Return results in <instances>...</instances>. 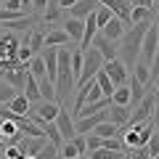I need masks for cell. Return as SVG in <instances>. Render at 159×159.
Wrapping results in <instances>:
<instances>
[{
	"instance_id": "cell-4",
	"label": "cell",
	"mask_w": 159,
	"mask_h": 159,
	"mask_svg": "<svg viewBox=\"0 0 159 159\" xmlns=\"http://www.w3.org/2000/svg\"><path fill=\"white\" fill-rule=\"evenodd\" d=\"M103 72L109 74V77H111V82L117 88H122L127 82V80H130V69L125 66V61H122V58H114V61H106L103 64Z\"/></svg>"
},
{
	"instance_id": "cell-45",
	"label": "cell",
	"mask_w": 159,
	"mask_h": 159,
	"mask_svg": "<svg viewBox=\"0 0 159 159\" xmlns=\"http://www.w3.org/2000/svg\"><path fill=\"white\" fill-rule=\"evenodd\" d=\"M125 159H133V154H130V151H125Z\"/></svg>"
},
{
	"instance_id": "cell-32",
	"label": "cell",
	"mask_w": 159,
	"mask_h": 159,
	"mask_svg": "<svg viewBox=\"0 0 159 159\" xmlns=\"http://www.w3.org/2000/svg\"><path fill=\"white\" fill-rule=\"evenodd\" d=\"M130 93H133V101H130V103H141L143 98H146V85H141V82L133 77V82H130Z\"/></svg>"
},
{
	"instance_id": "cell-12",
	"label": "cell",
	"mask_w": 159,
	"mask_h": 159,
	"mask_svg": "<svg viewBox=\"0 0 159 159\" xmlns=\"http://www.w3.org/2000/svg\"><path fill=\"white\" fill-rule=\"evenodd\" d=\"M125 32H127L125 21H122V19H117V16H114L111 21H109L106 27L101 29V34H103L106 40H111V43H117V40H122V37H125Z\"/></svg>"
},
{
	"instance_id": "cell-24",
	"label": "cell",
	"mask_w": 159,
	"mask_h": 159,
	"mask_svg": "<svg viewBox=\"0 0 159 159\" xmlns=\"http://www.w3.org/2000/svg\"><path fill=\"white\" fill-rule=\"evenodd\" d=\"M29 74L37 77V80L48 77V66H45V61H43V56H34L32 61H29Z\"/></svg>"
},
{
	"instance_id": "cell-3",
	"label": "cell",
	"mask_w": 159,
	"mask_h": 159,
	"mask_svg": "<svg viewBox=\"0 0 159 159\" xmlns=\"http://www.w3.org/2000/svg\"><path fill=\"white\" fill-rule=\"evenodd\" d=\"M103 56L98 53V48H88L85 51V66H82V77H80V82L85 85V82H93L96 80V74L103 69Z\"/></svg>"
},
{
	"instance_id": "cell-17",
	"label": "cell",
	"mask_w": 159,
	"mask_h": 159,
	"mask_svg": "<svg viewBox=\"0 0 159 159\" xmlns=\"http://www.w3.org/2000/svg\"><path fill=\"white\" fill-rule=\"evenodd\" d=\"M72 40H69V34L64 32V29H48V34H45V45H51V48H66Z\"/></svg>"
},
{
	"instance_id": "cell-47",
	"label": "cell",
	"mask_w": 159,
	"mask_h": 159,
	"mask_svg": "<svg viewBox=\"0 0 159 159\" xmlns=\"http://www.w3.org/2000/svg\"><path fill=\"white\" fill-rule=\"evenodd\" d=\"M24 159H37V157H24Z\"/></svg>"
},
{
	"instance_id": "cell-25",
	"label": "cell",
	"mask_w": 159,
	"mask_h": 159,
	"mask_svg": "<svg viewBox=\"0 0 159 159\" xmlns=\"http://www.w3.org/2000/svg\"><path fill=\"white\" fill-rule=\"evenodd\" d=\"M37 82H40V96H43V101H56V85H53L51 80L43 77V80H37Z\"/></svg>"
},
{
	"instance_id": "cell-44",
	"label": "cell",
	"mask_w": 159,
	"mask_h": 159,
	"mask_svg": "<svg viewBox=\"0 0 159 159\" xmlns=\"http://www.w3.org/2000/svg\"><path fill=\"white\" fill-rule=\"evenodd\" d=\"M3 34H6V24H0V37H3Z\"/></svg>"
},
{
	"instance_id": "cell-19",
	"label": "cell",
	"mask_w": 159,
	"mask_h": 159,
	"mask_svg": "<svg viewBox=\"0 0 159 159\" xmlns=\"http://www.w3.org/2000/svg\"><path fill=\"white\" fill-rule=\"evenodd\" d=\"M24 96L29 98V103H40V101H43V96H40V82H37V77H32V74L27 77V85H24Z\"/></svg>"
},
{
	"instance_id": "cell-5",
	"label": "cell",
	"mask_w": 159,
	"mask_h": 159,
	"mask_svg": "<svg viewBox=\"0 0 159 159\" xmlns=\"http://www.w3.org/2000/svg\"><path fill=\"white\" fill-rule=\"evenodd\" d=\"M157 51H159V29L154 27H148L146 29V37H143V48H141V56H143V61L151 66V61H154V56H157Z\"/></svg>"
},
{
	"instance_id": "cell-27",
	"label": "cell",
	"mask_w": 159,
	"mask_h": 159,
	"mask_svg": "<svg viewBox=\"0 0 159 159\" xmlns=\"http://www.w3.org/2000/svg\"><path fill=\"white\" fill-rule=\"evenodd\" d=\"M29 48H32L34 56H37L40 51H45V34L40 32V29H32V34H29Z\"/></svg>"
},
{
	"instance_id": "cell-46",
	"label": "cell",
	"mask_w": 159,
	"mask_h": 159,
	"mask_svg": "<svg viewBox=\"0 0 159 159\" xmlns=\"http://www.w3.org/2000/svg\"><path fill=\"white\" fill-rule=\"evenodd\" d=\"M3 6H6V0H0V8H3Z\"/></svg>"
},
{
	"instance_id": "cell-13",
	"label": "cell",
	"mask_w": 159,
	"mask_h": 159,
	"mask_svg": "<svg viewBox=\"0 0 159 159\" xmlns=\"http://www.w3.org/2000/svg\"><path fill=\"white\" fill-rule=\"evenodd\" d=\"M64 32L69 34L72 43H82V37H85V21H82V19H72V16H69L66 21H64Z\"/></svg>"
},
{
	"instance_id": "cell-20",
	"label": "cell",
	"mask_w": 159,
	"mask_h": 159,
	"mask_svg": "<svg viewBox=\"0 0 159 159\" xmlns=\"http://www.w3.org/2000/svg\"><path fill=\"white\" fill-rule=\"evenodd\" d=\"M96 82H98V88H101L103 98H111V96H114V90H117V85L111 82V77H109V74L103 72V69H101V72L96 74Z\"/></svg>"
},
{
	"instance_id": "cell-11",
	"label": "cell",
	"mask_w": 159,
	"mask_h": 159,
	"mask_svg": "<svg viewBox=\"0 0 159 159\" xmlns=\"http://www.w3.org/2000/svg\"><path fill=\"white\" fill-rule=\"evenodd\" d=\"M56 125H58V130H61V138H64V141H74V138H77V125H74V119L69 117V111H64V109H61Z\"/></svg>"
},
{
	"instance_id": "cell-28",
	"label": "cell",
	"mask_w": 159,
	"mask_h": 159,
	"mask_svg": "<svg viewBox=\"0 0 159 159\" xmlns=\"http://www.w3.org/2000/svg\"><path fill=\"white\" fill-rule=\"evenodd\" d=\"M143 21H151V8L133 6V11H130V24H143Z\"/></svg>"
},
{
	"instance_id": "cell-10",
	"label": "cell",
	"mask_w": 159,
	"mask_h": 159,
	"mask_svg": "<svg viewBox=\"0 0 159 159\" xmlns=\"http://www.w3.org/2000/svg\"><path fill=\"white\" fill-rule=\"evenodd\" d=\"M45 143H48V138H27V135H24L16 146H19V151H21L24 157H37Z\"/></svg>"
},
{
	"instance_id": "cell-21",
	"label": "cell",
	"mask_w": 159,
	"mask_h": 159,
	"mask_svg": "<svg viewBox=\"0 0 159 159\" xmlns=\"http://www.w3.org/2000/svg\"><path fill=\"white\" fill-rule=\"evenodd\" d=\"M82 66H85V51L74 48V51H72V74H74V82H80V77H82Z\"/></svg>"
},
{
	"instance_id": "cell-50",
	"label": "cell",
	"mask_w": 159,
	"mask_h": 159,
	"mask_svg": "<svg viewBox=\"0 0 159 159\" xmlns=\"http://www.w3.org/2000/svg\"><path fill=\"white\" fill-rule=\"evenodd\" d=\"M0 74H3V69H0Z\"/></svg>"
},
{
	"instance_id": "cell-34",
	"label": "cell",
	"mask_w": 159,
	"mask_h": 159,
	"mask_svg": "<svg viewBox=\"0 0 159 159\" xmlns=\"http://www.w3.org/2000/svg\"><path fill=\"white\" fill-rule=\"evenodd\" d=\"M72 157H80L77 146H74V141H64V146H61V159H72Z\"/></svg>"
},
{
	"instance_id": "cell-36",
	"label": "cell",
	"mask_w": 159,
	"mask_h": 159,
	"mask_svg": "<svg viewBox=\"0 0 159 159\" xmlns=\"http://www.w3.org/2000/svg\"><path fill=\"white\" fill-rule=\"evenodd\" d=\"M32 58H34V53H32V48H29V45H21V48H19V64H27V66H29Z\"/></svg>"
},
{
	"instance_id": "cell-1",
	"label": "cell",
	"mask_w": 159,
	"mask_h": 159,
	"mask_svg": "<svg viewBox=\"0 0 159 159\" xmlns=\"http://www.w3.org/2000/svg\"><path fill=\"white\" fill-rule=\"evenodd\" d=\"M154 21H143V24H133L130 32H125V37H122V61H125L127 69H135V58L141 56V48H143V37H146V29L151 27Z\"/></svg>"
},
{
	"instance_id": "cell-39",
	"label": "cell",
	"mask_w": 159,
	"mask_h": 159,
	"mask_svg": "<svg viewBox=\"0 0 159 159\" xmlns=\"http://www.w3.org/2000/svg\"><path fill=\"white\" fill-rule=\"evenodd\" d=\"M48 6H51V0H32V8H37V11H45Z\"/></svg>"
},
{
	"instance_id": "cell-42",
	"label": "cell",
	"mask_w": 159,
	"mask_h": 159,
	"mask_svg": "<svg viewBox=\"0 0 159 159\" xmlns=\"http://www.w3.org/2000/svg\"><path fill=\"white\" fill-rule=\"evenodd\" d=\"M77 3H80V0H58V6H61V8H69V11H72Z\"/></svg>"
},
{
	"instance_id": "cell-15",
	"label": "cell",
	"mask_w": 159,
	"mask_h": 159,
	"mask_svg": "<svg viewBox=\"0 0 159 159\" xmlns=\"http://www.w3.org/2000/svg\"><path fill=\"white\" fill-rule=\"evenodd\" d=\"M98 8H101V6H98V0H80L77 6L69 11V16H72V19H82V21H85V19L90 16V13H96Z\"/></svg>"
},
{
	"instance_id": "cell-31",
	"label": "cell",
	"mask_w": 159,
	"mask_h": 159,
	"mask_svg": "<svg viewBox=\"0 0 159 159\" xmlns=\"http://www.w3.org/2000/svg\"><path fill=\"white\" fill-rule=\"evenodd\" d=\"M58 16H61V6H58V0H51V6L43 11V21L51 24V21H56Z\"/></svg>"
},
{
	"instance_id": "cell-26",
	"label": "cell",
	"mask_w": 159,
	"mask_h": 159,
	"mask_svg": "<svg viewBox=\"0 0 159 159\" xmlns=\"http://www.w3.org/2000/svg\"><path fill=\"white\" fill-rule=\"evenodd\" d=\"M93 133H96V135H101L103 141H106V138H117V135H119V127L114 125V122H109V119H106V122H101Z\"/></svg>"
},
{
	"instance_id": "cell-40",
	"label": "cell",
	"mask_w": 159,
	"mask_h": 159,
	"mask_svg": "<svg viewBox=\"0 0 159 159\" xmlns=\"http://www.w3.org/2000/svg\"><path fill=\"white\" fill-rule=\"evenodd\" d=\"M133 6H141V8H154V3L157 0H130Z\"/></svg>"
},
{
	"instance_id": "cell-9",
	"label": "cell",
	"mask_w": 159,
	"mask_h": 159,
	"mask_svg": "<svg viewBox=\"0 0 159 159\" xmlns=\"http://www.w3.org/2000/svg\"><path fill=\"white\" fill-rule=\"evenodd\" d=\"M27 77H29V66H27V64H19V66H13L11 72H6V82H8V85H13L19 93H24Z\"/></svg>"
},
{
	"instance_id": "cell-23",
	"label": "cell",
	"mask_w": 159,
	"mask_h": 159,
	"mask_svg": "<svg viewBox=\"0 0 159 159\" xmlns=\"http://www.w3.org/2000/svg\"><path fill=\"white\" fill-rule=\"evenodd\" d=\"M130 101H133V93H130V88H127V85L117 88L114 96H111V103H114V106H130Z\"/></svg>"
},
{
	"instance_id": "cell-18",
	"label": "cell",
	"mask_w": 159,
	"mask_h": 159,
	"mask_svg": "<svg viewBox=\"0 0 159 159\" xmlns=\"http://www.w3.org/2000/svg\"><path fill=\"white\" fill-rule=\"evenodd\" d=\"M6 106L11 109V111L16 114V117H27V114H29V109H32V103H29V98L24 96V93H19V96L13 98L11 103H6Z\"/></svg>"
},
{
	"instance_id": "cell-8",
	"label": "cell",
	"mask_w": 159,
	"mask_h": 159,
	"mask_svg": "<svg viewBox=\"0 0 159 159\" xmlns=\"http://www.w3.org/2000/svg\"><path fill=\"white\" fill-rule=\"evenodd\" d=\"M34 114H37L43 122H56L58 119V114H61V106H58L56 101H40V103H34V109H32Z\"/></svg>"
},
{
	"instance_id": "cell-29",
	"label": "cell",
	"mask_w": 159,
	"mask_h": 159,
	"mask_svg": "<svg viewBox=\"0 0 159 159\" xmlns=\"http://www.w3.org/2000/svg\"><path fill=\"white\" fill-rule=\"evenodd\" d=\"M19 96V90L13 85H8L6 80H0V103H11L13 98Z\"/></svg>"
},
{
	"instance_id": "cell-14",
	"label": "cell",
	"mask_w": 159,
	"mask_h": 159,
	"mask_svg": "<svg viewBox=\"0 0 159 159\" xmlns=\"http://www.w3.org/2000/svg\"><path fill=\"white\" fill-rule=\"evenodd\" d=\"M90 48H98V53L103 56V61H114V58H117V48H114V43H111V40H106L101 32L96 34V40H93Z\"/></svg>"
},
{
	"instance_id": "cell-6",
	"label": "cell",
	"mask_w": 159,
	"mask_h": 159,
	"mask_svg": "<svg viewBox=\"0 0 159 159\" xmlns=\"http://www.w3.org/2000/svg\"><path fill=\"white\" fill-rule=\"evenodd\" d=\"M154 106H157V93H148V96L135 106V111H133V117H130V125H138V122H146V119H151Z\"/></svg>"
},
{
	"instance_id": "cell-37",
	"label": "cell",
	"mask_w": 159,
	"mask_h": 159,
	"mask_svg": "<svg viewBox=\"0 0 159 159\" xmlns=\"http://www.w3.org/2000/svg\"><path fill=\"white\" fill-rule=\"evenodd\" d=\"M148 154H151V157H157V154H159V133H154V135H151V141H148Z\"/></svg>"
},
{
	"instance_id": "cell-52",
	"label": "cell",
	"mask_w": 159,
	"mask_h": 159,
	"mask_svg": "<svg viewBox=\"0 0 159 159\" xmlns=\"http://www.w3.org/2000/svg\"><path fill=\"white\" fill-rule=\"evenodd\" d=\"M157 159H159V154H157Z\"/></svg>"
},
{
	"instance_id": "cell-38",
	"label": "cell",
	"mask_w": 159,
	"mask_h": 159,
	"mask_svg": "<svg viewBox=\"0 0 159 159\" xmlns=\"http://www.w3.org/2000/svg\"><path fill=\"white\" fill-rule=\"evenodd\" d=\"M154 77H159V51H157V56H154V61H151V80Z\"/></svg>"
},
{
	"instance_id": "cell-49",
	"label": "cell",
	"mask_w": 159,
	"mask_h": 159,
	"mask_svg": "<svg viewBox=\"0 0 159 159\" xmlns=\"http://www.w3.org/2000/svg\"><path fill=\"white\" fill-rule=\"evenodd\" d=\"M80 159H90V157H80Z\"/></svg>"
},
{
	"instance_id": "cell-51",
	"label": "cell",
	"mask_w": 159,
	"mask_h": 159,
	"mask_svg": "<svg viewBox=\"0 0 159 159\" xmlns=\"http://www.w3.org/2000/svg\"><path fill=\"white\" fill-rule=\"evenodd\" d=\"M0 159H3V154H0Z\"/></svg>"
},
{
	"instance_id": "cell-54",
	"label": "cell",
	"mask_w": 159,
	"mask_h": 159,
	"mask_svg": "<svg viewBox=\"0 0 159 159\" xmlns=\"http://www.w3.org/2000/svg\"><path fill=\"white\" fill-rule=\"evenodd\" d=\"M157 3H159V0H157Z\"/></svg>"
},
{
	"instance_id": "cell-48",
	"label": "cell",
	"mask_w": 159,
	"mask_h": 159,
	"mask_svg": "<svg viewBox=\"0 0 159 159\" xmlns=\"http://www.w3.org/2000/svg\"><path fill=\"white\" fill-rule=\"evenodd\" d=\"M154 93H157V98H159V88H157V90H154Z\"/></svg>"
},
{
	"instance_id": "cell-35",
	"label": "cell",
	"mask_w": 159,
	"mask_h": 159,
	"mask_svg": "<svg viewBox=\"0 0 159 159\" xmlns=\"http://www.w3.org/2000/svg\"><path fill=\"white\" fill-rule=\"evenodd\" d=\"M85 138H88V151H98V148H103V138L101 135L90 133V135H85Z\"/></svg>"
},
{
	"instance_id": "cell-2",
	"label": "cell",
	"mask_w": 159,
	"mask_h": 159,
	"mask_svg": "<svg viewBox=\"0 0 159 159\" xmlns=\"http://www.w3.org/2000/svg\"><path fill=\"white\" fill-rule=\"evenodd\" d=\"M19 48H21V40L13 32H6L0 37V69H3V74L19 66Z\"/></svg>"
},
{
	"instance_id": "cell-16",
	"label": "cell",
	"mask_w": 159,
	"mask_h": 159,
	"mask_svg": "<svg viewBox=\"0 0 159 159\" xmlns=\"http://www.w3.org/2000/svg\"><path fill=\"white\" fill-rule=\"evenodd\" d=\"M130 117H133V111H130V106H109V122H114L117 127H122V125H130Z\"/></svg>"
},
{
	"instance_id": "cell-7",
	"label": "cell",
	"mask_w": 159,
	"mask_h": 159,
	"mask_svg": "<svg viewBox=\"0 0 159 159\" xmlns=\"http://www.w3.org/2000/svg\"><path fill=\"white\" fill-rule=\"evenodd\" d=\"M98 6L109 8L117 19H122L125 24H130V11H133V3H130V0H98Z\"/></svg>"
},
{
	"instance_id": "cell-53",
	"label": "cell",
	"mask_w": 159,
	"mask_h": 159,
	"mask_svg": "<svg viewBox=\"0 0 159 159\" xmlns=\"http://www.w3.org/2000/svg\"><path fill=\"white\" fill-rule=\"evenodd\" d=\"M157 21H159V16H157Z\"/></svg>"
},
{
	"instance_id": "cell-41",
	"label": "cell",
	"mask_w": 159,
	"mask_h": 159,
	"mask_svg": "<svg viewBox=\"0 0 159 159\" xmlns=\"http://www.w3.org/2000/svg\"><path fill=\"white\" fill-rule=\"evenodd\" d=\"M151 119H154V127H157V133H159V98H157V106H154V114H151Z\"/></svg>"
},
{
	"instance_id": "cell-30",
	"label": "cell",
	"mask_w": 159,
	"mask_h": 159,
	"mask_svg": "<svg viewBox=\"0 0 159 159\" xmlns=\"http://www.w3.org/2000/svg\"><path fill=\"white\" fill-rule=\"evenodd\" d=\"M90 159H125V151H109V148H98V151H88Z\"/></svg>"
},
{
	"instance_id": "cell-43",
	"label": "cell",
	"mask_w": 159,
	"mask_h": 159,
	"mask_svg": "<svg viewBox=\"0 0 159 159\" xmlns=\"http://www.w3.org/2000/svg\"><path fill=\"white\" fill-rule=\"evenodd\" d=\"M0 146H3V148L8 146V138H6V133H3V130H0Z\"/></svg>"
},
{
	"instance_id": "cell-33",
	"label": "cell",
	"mask_w": 159,
	"mask_h": 159,
	"mask_svg": "<svg viewBox=\"0 0 159 159\" xmlns=\"http://www.w3.org/2000/svg\"><path fill=\"white\" fill-rule=\"evenodd\" d=\"M111 19H114V13L109 11V8H103V6L98 8V11H96V24H98V32H101V29L106 27V24L111 21Z\"/></svg>"
},
{
	"instance_id": "cell-22",
	"label": "cell",
	"mask_w": 159,
	"mask_h": 159,
	"mask_svg": "<svg viewBox=\"0 0 159 159\" xmlns=\"http://www.w3.org/2000/svg\"><path fill=\"white\" fill-rule=\"evenodd\" d=\"M130 74L141 82V85H148L151 82V66H148L146 61H141V64H135V69H130Z\"/></svg>"
}]
</instances>
